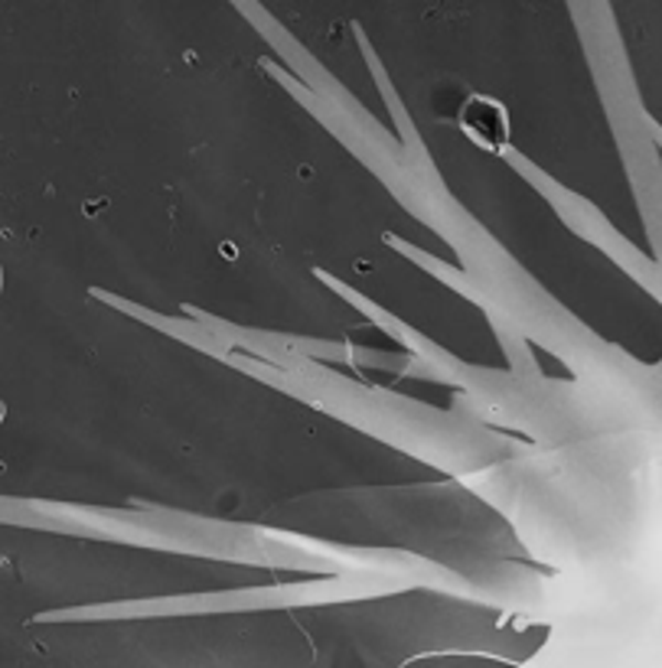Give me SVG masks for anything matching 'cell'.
Listing matches in <instances>:
<instances>
[{
  "mask_svg": "<svg viewBox=\"0 0 662 668\" xmlns=\"http://www.w3.org/2000/svg\"><path fill=\"white\" fill-rule=\"evenodd\" d=\"M460 128L470 141H477L480 148L500 150L510 141V118L496 101L487 98H470L460 111Z\"/></svg>",
  "mask_w": 662,
  "mask_h": 668,
  "instance_id": "1",
  "label": "cell"
},
{
  "mask_svg": "<svg viewBox=\"0 0 662 668\" xmlns=\"http://www.w3.org/2000/svg\"><path fill=\"white\" fill-rule=\"evenodd\" d=\"M0 291H3V268H0Z\"/></svg>",
  "mask_w": 662,
  "mask_h": 668,
  "instance_id": "2",
  "label": "cell"
},
{
  "mask_svg": "<svg viewBox=\"0 0 662 668\" xmlns=\"http://www.w3.org/2000/svg\"><path fill=\"white\" fill-rule=\"evenodd\" d=\"M0 411H3V408H0Z\"/></svg>",
  "mask_w": 662,
  "mask_h": 668,
  "instance_id": "3",
  "label": "cell"
}]
</instances>
